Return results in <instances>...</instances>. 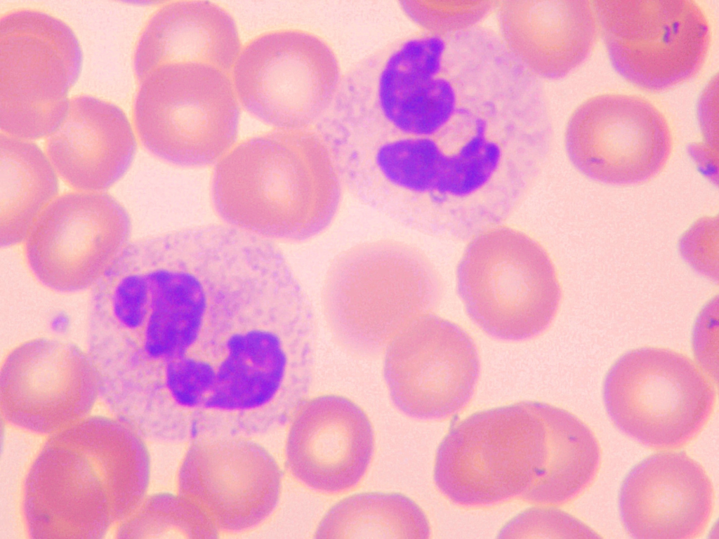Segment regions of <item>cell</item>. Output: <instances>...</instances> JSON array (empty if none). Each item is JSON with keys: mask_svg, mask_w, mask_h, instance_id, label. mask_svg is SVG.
Instances as JSON below:
<instances>
[{"mask_svg": "<svg viewBox=\"0 0 719 539\" xmlns=\"http://www.w3.org/2000/svg\"><path fill=\"white\" fill-rule=\"evenodd\" d=\"M608 416L648 448L678 449L695 439L716 404L713 381L686 355L642 347L619 357L602 387Z\"/></svg>", "mask_w": 719, "mask_h": 539, "instance_id": "8", "label": "cell"}, {"mask_svg": "<svg viewBox=\"0 0 719 539\" xmlns=\"http://www.w3.org/2000/svg\"><path fill=\"white\" fill-rule=\"evenodd\" d=\"M591 2L612 65L630 84L661 92L694 77L702 68L711 32L697 1Z\"/></svg>", "mask_w": 719, "mask_h": 539, "instance_id": "10", "label": "cell"}, {"mask_svg": "<svg viewBox=\"0 0 719 539\" xmlns=\"http://www.w3.org/2000/svg\"><path fill=\"white\" fill-rule=\"evenodd\" d=\"M240 50L237 25L223 8L207 1L171 2L157 9L143 27L133 69L139 81L168 63L202 62L227 72Z\"/></svg>", "mask_w": 719, "mask_h": 539, "instance_id": "22", "label": "cell"}, {"mask_svg": "<svg viewBox=\"0 0 719 539\" xmlns=\"http://www.w3.org/2000/svg\"><path fill=\"white\" fill-rule=\"evenodd\" d=\"M119 528L122 538L211 539L220 533L206 512L179 492L145 497Z\"/></svg>", "mask_w": 719, "mask_h": 539, "instance_id": "26", "label": "cell"}, {"mask_svg": "<svg viewBox=\"0 0 719 539\" xmlns=\"http://www.w3.org/2000/svg\"><path fill=\"white\" fill-rule=\"evenodd\" d=\"M376 118L367 126L401 135L432 138L456 116L461 100L444 62L414 49L390 51L375 76Z\"/></svg>", "mask_w": 719, "mask_h": 539, "instance_id": "21", "label": "cell"}, {"mask_svg": "<svg viewBox=\"0 0 719 539\" xmlns=\"http://www.w3.org/2000/svg\"><path fill=\"white\" fill-rule=\"evenodd\" d=\"M539 407L546 431L547 458L521 498L537 504H567L594 481L600 467V446L593 432L575 415L543 402Z\"/></svg>", "mask_w": 719, "mask_h": 539, "instance_id": "23", "label": "cell"}, {"mask_svg": "<svg viewBox=\"0 0 719 539\" xmlns=\"http://www.w3.org/2000/svg\"><path fill=\"white\" fill-rule=\"evenodd\" d=\"M441 298L435 267L419 249L400 241L364 242L331 263L322 307L336 341L355 356L383 354L393 339Z\"/></svg>", "mask_w": 719, "mask_h": 539, "instance_id": "3", "label": "cell"}, {"mask_svg": "<svg viewBox=\"0 0 719 539\" xmlns=\"http://www.w3.org/2000/svg\"><path fill=\"white\" fill-rule=\"evenodd\" d=\"M374 450V434L364 411L336 394L311 399L297 411L285 444L291 475L326 494L346 492L364 477Z\"/></svg>", "mask_w": 719, "mask_h": 539, "instance_id": "17", "label": "cell"}, {"mask_svg": "<svg viewBox=\"0 0 719 539\" xmlns=\"http://www.w3.org/2000/svg\"><path fill=\"white\" fill-rule=\"evenodd\" d=\"M239 112L225 72L206 63L175 62L154 69L140 81L133 119L138 140L154 157L201 168L230 150Z\"/></svg>", "mask_w": 719, "mask_h": 539, "instance_id": "5", "label": "cell"}, {"mask_svg": "<svg viewBox=\"0 0 719 539\" xmlns=\"http://www.w3.org/2000/svg\"><path fill=\"white\" fill-rule=\"evenodd\" d=\"M496 8L506 50L540 79L566 76L595 46L599 31L589 1L507 0Z\"/></svg>", "mask_w": 719, "mask_h": 539, "instance_id": "20", "label": "cell"}, {"mask_svg": "<svg viewBox=\"0 0 719 539\" xmlns=\"http://www.w3.org/2000/svg\"><path fill=\"white\" fill-rule=\"evenodd\" d=\"M499 538H599L595 531L572 515L553 507L528 509L509 521Z\"/></svg>", "mask_w": 719, "mask_h": 539, "instance_id": "28", "label": "cell"}, {"mask_svg": "<svg viewBox=\"0 0 719 539\" xmlns=\"http://www.w3.org/2000/svg\"><path fill=\"white\" fill-rule=\"evenodd\" d=\"M406 15L426 32L451 36L473 29L497 5L494 1H404Z\"/></svg>", "mask_w": 719, "mask_h": 539, "instance_id": "27", "label": "cell"}, {"mask_svg": "<svg viewBox=\"0 0 719 539\" xmlns=\"http://www.w3.org/2000/svg\"><path fill=\"white\" fill-rule=\"evenodd\" d=\"M457 293L471 321L497 340L522 341L550 325L561 288L546 250L526 233L496 225L469 240L456 269Z\"/></svg>", "mask_w": 719, "mask_h": 539, "instance_id": "4", "label": "cell"}, {"mask_svg": "<svg viewBox=\"0 0 719 539\" xmlns=\"http://www.w3.org/2000/svg\"><path fill=\"white\" fill-rule=\"evenodd\" d=\"M539 401L475 413L453 427L436 453L434 481L452 503L494 505L522 496L547 458Z\"/></svg>", "mask_w": 719, "mask_h": 539, "instance_id": "6", "label": "cell"}, {"mask_svg": "<svg viewBox=\"0 0 719 539\" xmlns=\"http://www.w3.org/2000/svg\"><path fill=\"white\" fill-rule=\"evenodd\" d=\"M131 220L107 192L59 194L25 241L27 264L46 288L73 293L93 288L130 242Z\"/></svg>", "mask_w": 719, "mask_h": 539, "instance_id": "11", "label": "cell"}, {"mask_svg": "<svg viewBox=\"0 0 719 539\" xmlns=\"http://www.w3.org/2000/svg\"><path fill=\"white\" fill-rule=\"evenodd\" d=\"M227 354L216 369L196 439L267 434L284 418L275 408L284 389L290 359L276 333L252 330L232 335Z\"/></svg>", "mask_w": 719, "mask_h": 539, "instance_id": "16", "label": "cell"}, {"mask_svg": "<svg viewBox=\"0 0 719 539\" xmlns=\"http://www.w3.org/2000/svg\"><path fill=\"white\" fill-rule=\"evenodd\" d=\"M315 538H428L421 508L397 493H361L333 505L320 521Z\"/></svg>", "mask_w": 719, "mask_h": 539, "instance_id": "25", "label": "cell"}, {"mask_svg": "<svg viewBox=\"0 0 719 539\" xmlns=\"http://www.w3.org/2000/svg\"><path fill=\"white\" fill-rule=\"evenodd\" d=\"M393 403L418 420L445 419L472 399L480 376L477 347L460 326L433 313L417 319L383 353Z\"/></svg>", "mask_w": 719, "mask_h": 539, "instance_id": "13", "label": "cell"}, {"mask_svg": "<svg viewBox=\"0 0 719 539\" xmlns=\"http://www.w3.org/2000/svg\"><path fill=\"white\" fill-rule=\"evenodd\" d=\"M177 491L197 504L218 531H249L279 502L282 474L271 453L248 437L189 443L177 474Z\"/></svg>", "mask_w": 719, "mask_h": 539, "instance_id": "15", "label": "cell"}, {"mask_svg": "<svg viewBox=\"0 0 719 539\" xmlns=\"http://www.w3.org/2000/svg\"><path fill=\"white\" fill-rule=\"evenodd\" d=\"M712 481L685 451H664L639 462L626 476L619 510L626 532L638 539H694L711 521Z\"/></svg>", "mask_w": 719, "mask_h": 539, "instance_id": "18", "label": "cell"}, {"mask_svg": "<svg viewBox=\"0 0 719 539\" xmlns=\"http://www.w3.org/2000/svg\"><path fill=\"white\" fill-rule=\"evenodd\" d=\"M696 360L714 382L718 378V298L712 299L699 314L693 333Z\"/></svg>", "mask_w": 719, "mask_h": 539, "instance_id": "29", "label": "cell"}, {"mask_svg": "<svg viewBox=\"0 0 719 539\" xmlns=\"http://www.w3.org/2000/svg\"><path fill=\"white\" fill-rule=\"evenodd\" d=\"M59 177L34 141L0 135V245L24 242L30 228L59 194Z\"/></svg>", "mask_w": 719, "mask_h": 539, "instance_id": "24", "label": "cell"}, {"mask_svg": "<svg viewBox=\"0 0 719 539\" xmlns=\"http://www.w3.org/2000/svg\"><path fill=\"white\" fill-rule=\"evenodd\" d=\"M341 69L329 44L309 31L270 32L250 41L233 69L245 109L279 131L311 129L341 88Z\"/></svg>", "mask_w": 719, "mask_h": 539, "instance_id": "9", "label": "cell"}, {"mask_svg": "<svg viewBox=\"0 0 719 539\" xmlns=\"http://www.w3.org/2000/svg\"><path fill=\"white\" fill-rule=\"evenodd\" d=\"M565 145L585 176L613 185H632L656 177L673 149L662 112L647 99L605 93L588 98L570 116Z\"/></svg>", "mask_w": 719, "mask_h": 539, "instance_id": "12", "label": "cell"}, {"mask_svg": "<svg viewBox=\"0 0 719 539\" xmlns=\"http://www.w3.org/2000/svg\"><path fill=\"white\" fill-rule=\"evenodd\" d=\"M83 62L76 34L58 17L29 8L2 15L1 133L31 141L48 137L67 114Z\"/></svg>", "mask_w": 719, "mask_h": 539, "instance_id": "7", "label": "cell"}, {"mask_svg": "<svg viewBox=\"0 0 719 539\" xmlns=\"http://www.w3.org/2000/svg\"><path fill=\"white\" fill-rule=\"evenodd\" d=\"M23 493L35 538H98L146 497L150 458L143 437L120 420L86 417L53 434Z\"/></svg>", "mask_w": 719, "mask_h": 539, "instance_id": "1", "label": "cell"}, {"mask_svg": "<svg viewBox=\"0 0 719 539\" xmlns=\"http://www.w3.org/2000/svg\"><path fill=\"white\" fill-rule=\"evenodd\" d=\"M99 397L93 358L71 342L30 339L13 347L1 364V414L25 430L58 432L87 417Z\"/></svg>", "mask_w": 719, "mask_h": 539, "instance_id": "14", "label": "cell"}, {"mask_svg": "<svg viewBox=\"0 0 719 539\" xmlns=\"http://www.w3.org/2000/svg\"><path fill=\"white\" fill-rule=\"evenodd\" d=\"M46 139L45 152L59 178L87 192H106L121 180L138 145L124 111L90 95L71 98L64 119Z\"/></svg>", "mask_w": 719, "mask_h": 539, "instance_id": "19", "label": "cell"}, {"mask_svg": "<svg viewBox=\"0 0 719 539\" xmlns=\"http://www.w3.org/2000/svg\"><path fill=\"white\" fill-rule=\"evenodd\" d=\"M343 187L317 131L278 130L250 138L222 157L211 197L227 225L270 241L300 242L331 224Z\"/></svg>", "mask_w": 719, "mask_h": 539, "instance_id": "2", "label": "cell"}]
</instances>
